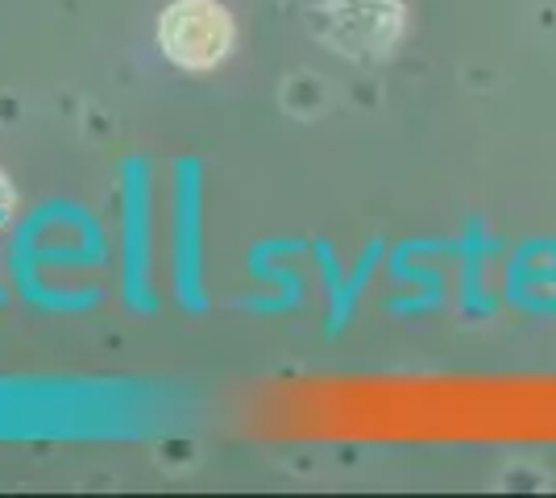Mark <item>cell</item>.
Instances as JSON below:
<instances>
[{
  "label": "cell",
  "instance_id": "cell-1",
  "mask_svg": "<svg viewBox=\"0 0 556 498\" xmlns=\"http://www.w3.org/2000/svg\"><path fill=\"white\" fill-rule=\"evenodd\" d=\"M159 47L184 72H208L232 50V17L216 0H175L159 17Z\"/></svg>",
  "mask_w": 556,
  "mask_h": 498
}]
</instances>
